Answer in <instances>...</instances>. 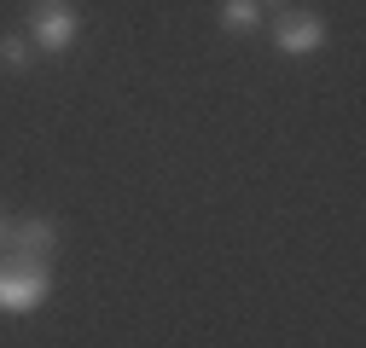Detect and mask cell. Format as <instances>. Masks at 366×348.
<instances>
[{
    "mask_svg": "<svg viewBox=\"0 0 366 348\" xmlns=\"http://www.w3.org/2000/svg\"><path fill=\"white\" fill-rule=\"evenodd\" d=\"M24 35H29V47H41V53H70L76 35H81V18H76L70 0H29Z\"/></svg>",
    "mask_w": 366,
    "mask_h": 348,
    "instance_id": "1",
    "label": "cell"
},
{
    "mask_svg": "<svg viewBox=\"0 0 366 348\" xmlns=\"http://www.w3.org/2000/svg\"><path fill=\"white\" fill-rule=\"evenodd\" d=\"M53 255H59V221H47V215H24V221L6 227V250H0V261L53 267Z\"/></svg>",
    "mask_w": 366,
    "mask_h": 348,
    "instance_id": "2",
    "label": "cell"
},
{
    "mask_svg": "<svg viewBox=\"0 0 366 348\" xmlns=\"http://www.w3.org/2000/svg\"><path fill=\"white\" fill-rule=\"evenodd\" d=\"M53 290L47 267H24V261H0V314H35Z\"/></svg>",
    "mask_w": 366,
    "mask_h": 348,
    "instance_id": "3",
    "label": "cell"
},
{
    "mask_svg": "<svg viewBox=\"0 0 366 348\" xmlns=\"http://www.w3.org/2000/svg\"><path fill=\"white\" fill-rule=\"evenodd\" d=\"M273 47H280L285 58H308L326 47V18L320 12H280V24H273Z\"/></svg>",
    "mask_w": 366,
    "mask_h": 348,
    "instance_id": "4",
    "label": "cell"
},
{
    "mask_svg": "<svg viewBox=\"0 0 366 348\" xmlns=\"http://www.w3.org/2000/svg\"><path fill=\"white\" fill-rule=\"evenodd\" d=\"M262 24V6H256V0H227V6H221V29L227 35H250Z\"/></svg>",
    "mask_w": 366,
    "mask_h": 348,
    "instance_id": "5",
    "label": "cell"
},
{
    "mask_svg": "<svg viewBox=\"0 0 366 348\" xmlns=\"http://www.w3.org/2000/svg\"><path fill=\"white\" fill-rule=\"evenodd\" d=\"M0 64H6V70H24V64H29V41H24V35H0Z\"/></svg>",
    "mask_w": 366,
    "mask_h": 348,
    "instance_id": "6",
    "label": "cell"
},
{
    "mask_svg": "<svg viewBox=\"0 0 366 348\" xmlns=\"http://www.w3.org/2000/svg\"><path fill=\"white\" fill-rule=\"evenodd\" d=\"M6 227H12V221H6V209H0V250H6Z\"/></svg>",
    "mask_w": 366,
    "mask_h": 348,
    "instance_id": "7",
    "label": "cell"
},
{
    "mask_svg": "<svg viewBox=\"0 0 366 348\" xmlns=\"http://www.w3.org/2000/svg\"><path fill=\"white\" fill-rule=\"evenodd\" d=\"M256 6H285V0H256Z\"/></svg>",
    "mask_w": 366,
    "mask_h": 348,
    "instance_id": "8",
    "label": "cell"
}]
</instances>
